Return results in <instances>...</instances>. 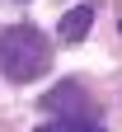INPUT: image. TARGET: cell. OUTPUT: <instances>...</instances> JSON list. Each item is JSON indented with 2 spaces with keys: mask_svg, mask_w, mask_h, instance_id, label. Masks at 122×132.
Segmentation results:
<instances>
[{
  "mask_svg": "<svg viewBox=\"0 0 122 132\" xmlns=\"http://www.w3.org/2000/svg\"><path fill=\"white\" fill-rule=\"evenodd\" d=\"M38 132H103L94 113H57V123H42Z\"/></svg>",
  "mask_w": 122,
  "mask_h": 132,
  "instance_id": "obj_4",
  "label": "cell"
},
{
  "mask_svg": "<svg viewBox=\"0 0 122 132\" xmlns=\"http://www.w3.org/2000/svg\"><path fill=\"white\" fill-rule=\"evenodd\" d=\"M42 109H52V113H89V99H85V85H75V80L57 85L52 94H42Z\"/></svg>",
  "mask_w": 122,
  "mask_h": 132,
  "instance_id": "obj_2",
  "label": "cell"
},
{
  "mask_svg": "<svg viewBox=\"0 0 122 132\" xmlns=\"http://www.w3.org/2000/svg\"><path fill=\"white\" fill-rule=\"evenodd\" d=\"M89 28H94V0H85V5H75V10H66V14H61L57 38H61V43H80Z\"/></svg>",
  "mask_w": 122,
  "mask_h": 132,
  "instance_id": "obj_3",
  "label": "cell"
},
{
  "mask_svg": "<svg viewBox=\"0 0 122 132\" xmlns=\"http://www.w3.org/2000/svg\"><path fill=\"white\" fill-rule=\"evenodd\" d=\"M117 28H122V10H117Z\"/></svg>",
  "mask_w": 122,
  "mask_h": 132,
  "instance_id": "obj_5",
  "label": "cell"
},
{
  "mask_svg": "<svg viewBox=\"0 0 122 132\" xmlns=\"http://www.w3.org/2000/svg\"><path fill=\"white\" fill-rule=\"evenodd\" d=\"M52 66V38L33 24H10L0 28V76L14 85H28Z\"/></svg>",
  "mask_w": 122,
  "mask_h": 132,
  "instance_id": "obj_1",
  "label": "cell"
}]
</instances>
